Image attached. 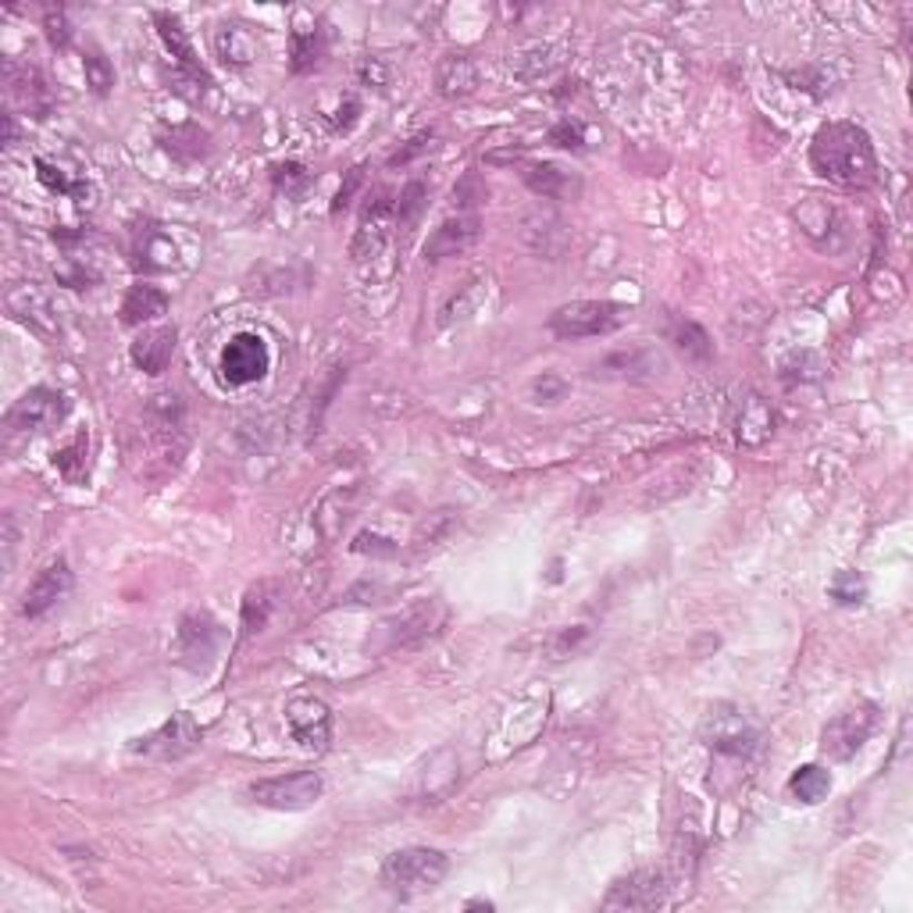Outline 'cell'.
Instances as JSON below:
<instances>
[{
	"label": "cell",
	"instance_id": "6da1fadb",
	"mask_svg": "<svg viewBox=\"0 0 913 913\" xmlns=\"http://www.w3.org/2000/svg\"><path fill=\"white\" fill-rule=\"evenodd\" d=\"M810 164L813 172L839 186H868L878 172L874 143L868 129L856 122H828L818 129L810 143Z\"/></svg>",
	"mask_w": 913,
	"mask_h": 913
},
{
	"label": "cell",
	"instance_id": "7a4b0ae2",
	"mask_svg": "<svg viewBox=\"0 0 913 913\" xmlns=\"http://www.w3.org/2000/svg\"><path fill=\"white\" fill-rule=\"evenodd\" d=\"M450 874V856L428 845H407L396 850L382 863V885L396 895H422L443 885V878Z\"/></svg>",
	"mask_w": 913,
	"mask_h": 913
},
{
	"label": "cell",
	"instance_id": "3957f363",
	"mask_svg": "<svg viewBox=\"0 0 913 913\" xmlns=\"http://www.w3.org/2000/svg\"><path fill=\"white\" fill-rule=\"evenodd\" d=\"M878 718H882L878 703H853V707H845L842 713H835V718L824 724L821 753L832 757V760H853L863 750V742L874 736Z\"/></svg>",
	"mask_w": 913,
	"mask_h": 913
},
{
	"label": "cell",
	"instance_id": "277c9868",
	"mask_svg": "<svg viewBox=\"0 0 913 913\" xmlns=\"http://www.w3.org/2000/svg\"><path fill=\"white\" fill-rule=\"evenodd\" d=\"M322 774L318 771H293L278 778H261L246 789V800L268 810H307L322 800Z\"/></svg>",
	"mask_w": 913,
	"mask_h": 913
},
{
	"label": "cell",
	"instance_id": "5b68a950",
	"mask_svg": "<svg viewBox=\"0 0 913 913\" xmlns=\"http://www.w3.org/2000/svg\"><path fill=\"white\" fill-rule=\"evenodd\" d=\"M621 325V307L607 301H575L550 314V332L557 339H589Z\"/></svg>",
	"mask_w": 913,
	"mask_h": 913
},
{
	"label": "cell",
	"instance_id": "8992f818",
	"mask_svg": "<svg viewBox=\"0 0 913 913\" xmlns=\"http://www.w3.org/2000/svg\"><path fill=\"white\" fill-rule=\"evenodd\" d=\"M703 739L713 753L724 757H750L760 742L757 724L736 707H713L703 721Z\"/></svg>",
	"mask_w": 913,
	"mask_h": 913
},
{
	"label": "cell",
	"instance_id": "52a82bcc",
	"mask_svg": "<svg viewBox=\"0 0 913 913\" xmlns=\"http://www.w3.org/2000/svg\"><path fill=\"white\" fill-rule=\"evenodd\" d=\"M286 728L307 753H322L332 742V710L318 696H293L286 703Z\"/></svg>",
	"mask_w": 913,
	"mask_h": 913
},
{
	"label": "cell",
	"instance_id": "ba28073f",
	"mask_svg": "<svg viewBox=\"0 0 913 913\" xmlns=\"http://www.w3.org/2000/svg\"><path fill=\"white\" fill-rule=\"evenodd\" d=\"M64 414H69V396L58 393V389H47V386H37L22 393L19 400L8 407V428L11 432H47L64 422Z\"/></svg>",
	"mask_w": 913,
	"mask_h": 913
},
{
	"label": "cell",
	"instance_id": "9c48e42d",
	"mask_svg": "<svg viewBox=\"0 0 913 913\" xmlns=\"http://www.w3.org/2000/svg\"><path fill=\"white\" fill-rule=\"evenodd\" d=\"M268 343H264L257 332H240L232 336L222 351V378L229 386H251V382L268 375Z\"/></svg>",
	"mask_w": 913,
	"mask_h": 913
},
{
	"label": "cell",
	"instance_id": "30bf717a",
	"mask_svg": "<svg viewBox=\"0 0 913 913\" xmlns=\"http://www.w3.org/2000/svg\"><path fill=\"white\" fill-rule=\"evenodd\" d=\"M201 739H204V732L196 728L190 713H175V718L164 721L158 732L132 742V750L143 757H158V760H179V757L193 753L196 745H201Z\"/></svg>",
	"mask_w": 913,
	"mask_h": 913
},
{
	"label": "cell",
	"instance_id": "8fae6325",
	"mask_svg": "<svg viewBox=\"0 0 913 913\" xmlns=\"http://www.w3.org/2000/svg\"><path fill=\"white\" fill-rule=\"evenodd\" d=\"M668 900V885H663L660 871H636L628 878H618L610 885L603 906L607 910H653Z\"/></svg>",
	"mask_w": 913,
	"mask_h": 913
},
{
	"label": "cell",
	"instance_id": "7c38bea8",
	"mask_svg": "<svg viewBox=\"0 0 913 913\" xmlns=\"http://www.w3.org/2000/svg\"><path fill=\"white\" fill-rule=\"evenodd\" d=\"M393 219H396V204L389 201L386 190L375 193V201H368L361 214V229H357V240H354V257L357 261H368V257H378L382 246L389 240V229H393Z\"/></svg>",
	"mask_w": 913,
	"mask_h": 913
},
{
	"label": "cell",
	"instance_id": "4fadbf2b",
	"mask_svg": "<svg viewBox=\"0 0 913 913\" xmlns=\"http://www.w3.org/2000/svg\"><path fill=\"white\" fill-rule=\"evenodd\" d=\"M222 646V625L211 613H186L179 625V650L186 657L190 668H207L211 657Z\"/></svg>",
	"mask_w": 913,
	"mask_h": 913
},
{
	"label": "cell",
	"instance_id": "5bb4252c",
	"mask_svg": "<svg viewBox=\"0 0 913 913\" xmlns=\"http://www.w3.org/2000/svg\"><path fill=\"white\" fill-rule=\"evenodd\" d=\"M72 568H69V560L58 557L54 564H47V568L32 578V586L26 589V603H22V613L26 618H40V613H47L51 607H58L64 596L72 592Z\"/></svg>",
	"mask_w": 913,
	"mask_h": 913
},
{
	"label": "cell",
	"instance_id": "9a60e30c",
	"mask_svg": "<svg viewBox=\"0 0 913 913\" xmlns=\"http://www.w3.org/2000/svg\"><path fill=\"white\" fill-rule=\"evenodd\" d=\"M8 311L19 322L37 328L40 336H54V332H58V314H54L51 301H47V296L37 286H14L8 293Z\"/></svg>",
	"mask_w": 913,
	"mask_h": 913
},
{
	"label": "cell",
	"instance_id": "2e32d148",
	"mask_svg": "<svg viewBox=\"0 0 913 913\" xmlns=\"http://www.w3.org/2000/svg\"><path fill=\"white\" fill-rule=\"evenodd\" d=\"M129 357L140 372L161 375L175 357V328H146L143 336L129 346Z\"/></svg>",
	"mask_w": 913,
	"mask_h": 913
},
{
	"label": "cell",
	"instance_id": "e0dca14e",
	"mask_svg": "<svg viewBox=\"0 0 913 913\" xmlns=\"http://www.w3.org/2000/svg\"><path fill=\"white\" fill-rule=\"evenodd\" d=\"M478 236V222L475 219H457V222H443L425 243V261H443L454 257L460 251H468Z\"/></svg>",
	"mask_w": 913,
	"mask_h": 913
},
{
	"label": "cell",
	"instance_id": "ac0fdd59",
	"mask_svg": "<svg viewBox=\"0 0 913 913\" xmlns=\"http://www.w3.org/2000/svg\"><path fill=\"white\" fill-rule=\"evenodd\" d=\"M214 51H219V58L229 64V69H246V64L257 58V40L246 26L225 22V26H219V32H214Z\"/></svg>",
	"mask_w": 913,
	"mask_h": 913
},
{
	"label": "cell",
	"instance_id": "d6986e66",
	"mask_svg": "<svg viewBox=\"0 0 913 913\" xmlns=\"http://www.w3.org/2000/svg\"><path fill=\"white\" fill-rule=\"evenodd\" d=\"M164 311H169V296H164V290L151 286V282H136V286H129L125 301H122V322L146 325V322L161 318Z\"/></svg>",
	"mask_w": 913,
	"mask_h": 913
},
{
	"label": "cell",
	"instance_id": "ffe728a7",
	"mask_svg": "<svg viewBox=\"0 0 913 913\" xmlns=\"http://www.w3.org/2000/svg\"><path fill=\"white\" fill-rule=\"evenodd\" d=\"M432 613H436V603H422V607H414V610H407L404 618H396V621H389V625H382V632H386L389 639H386V650H396V646H407V642H414V639H425L432 628H436L439 621L432 618Z\"/></svg>",
	"mask_w": 913,
	"mask_h": 913
},
{
	"label": "cell",
	"instance_id": "44dd1931",
	"mask_svg": "<svg viewBox=\"0 0 913 913\" xmlns=\"http://www.w3.org/2000/svg\"><path fill=\"white\" fill-rule=\"evenodd\" d=\"M521 179L528 182V190L539 193V196H546V201H564V196H571V193L578 190V182H575L568 172H564V169H557V164H550V161H542V164H525Z\"/></svg>",
	"mask_w": 913,
	"mask_h": 913
},
{
	"label": "cell",
	"instance_id": "7402d4cb",
	"mask_svg": "<svg viewBox=\"0 0 913 913\" xmlns=\"http://www.w3.org/2000/svg\"><path fill=\"white\" fill-rule=\"evenodd\" d=\"M154 22H158V29H161V40L169 43L172 58L179 61V69L193 72L196 79H207L204 69H201V61H196V51H193V43H190V37H186V29H182V22L175 19V14L158 11V14H154Z\"/></svg>",
	"mask_w": 913,
	"mask_h": 913
},
{
	"label": "cell",
	"instance_id": "603a6c76",
	"mask_svg": "<svg viewBox=\"0 0 913 913\" xmlns=\"http://www.w3.org/2000/svg\"><path fill=\"white\" fill-rule=\"evenodd\" d=\"M774 432V414L771 407L760 400V396H750V400H742L739 407V418H736V436L739 443L745 446H757L763 443Z\"/></svg>",
	"mask_w": 913,
	"mask_h": 913
},
{
	"label": "cell",
	"instance_id": "cb8c5ba5",
	"mask_svg": "<svg viewBox=\"0 0 913 913\" xmlns=\"http://www.w3.org/2000/svg\"><path fill=\"white\" fill-rule=\"evenodd\" d=\"M478 87V69L468 54H450L439 64V93L443 97H468Z\"/></svg>",
	"mask_w": 913,
	"mask_h": 913
},
{
	"label": "cell",
	"instance_id": "d4e9b609",
	"mask_svg": "<svg viewBox=\"0 0 913 913\" xmlns=\"http://www.w3.org/2000/svg\"><path fill=\"white\" fill-rule=\"evenodd\" d=\"M828 792H832V774H828L821 763H803V768H795L789 778V795L807 807L828 800Z\"/></svg>",
	"mask_w": 913,
	"mask_h": 913
},
{
	"label": "cell",
	"instance_id": "484cf974",
	"mask_svg": "<svg viewBox=\"0 0 913 913\" xmlns=\"http://www.w3.org/2000/svg\"><path fill=\"white\" fill-rule=\"evenodd\" d=\"M278 603V586L275 582H257L243 600V639H254L264 625H268V613Z\"/></svg>",
	"mask_w": 913,
	"mask_h": 913
},
{
	"label": "cell",
	"instance_id": "4316f807",
	"mask_svg": "<svg viewBox=\"0 0 913 913\" xmlns=\"http://www.w3.org/2000/svg\"><path fill=\"white\" fill-rule=\"evenodd\" d=\"M671 343L678 346V351H682L689 361H707L710 354H713V346H710V336L707 332L696 325V322H678L674 328H671Z\"/></svg>",
	"mask_w": 913,
	"mask_h": 913
},
{
	"label": "cell",
	"instance_id": "83f0119b",
	"mask_svg": "<svg viewBox=\"0 0 913 913\" xmlns=\"http://www.w3.org/2000/svg\"><path fill=\"white\" fill-rule=\"evenodd\" d=\"M54 468L64 475V478H72V483H79L82 475H87V436H75L72 446H64V450L54 454Z\"/></svg>",
	"mask_w": 913,
	"mask_h": 913
},
{
	"label": "cell",
	"instance_id": "f1b7e54d",
	"mask_svg": "<svg viewBox=\"0 0 913 913\" xmlns=\"http://www.w3.org/2000/svg\"><path fill=\"white\" fill-rule=\"evenodd\" d=\"M82 64H87V82H90V90H93L97 97H108L111 87H114V69H111V61L93 47V51H90L87 58H82Z\"/></svg>",
	"mask_w": 913,
	"mask_h": 913
},
{
	"label": "cell",
	"instance_id": "f546056e",
	"mask_svg": "<svg viewBox=\"0 0 913 913\" xmlns=\"http://www.w3.org/2000/svg\"><path fill=\"white\" fill-rule=\"evenodd\" d=\"M425 196H428L425 182H407L404 193H400V204H396V222H400V225H414V222H418V214L425 207Z\"/></svg>",
	"mask_w": 913,
	"mask_h": 913
},
{
	"label": "cell",
	"instance_id": "4dcf8cb0",
	"mask_svg": "<svg viewBox=\"0 0 913 913\" xmlns=\"http://www.w3.org/2000/svg\"><path fill=\"white\" fill-rule=\"evenodd\" d=\"M314 61H318V32L296 29L293 32V69L304 72V69H311Z\"/></svg>",
	"mask_w": 913,
	"mask_h": 913
},
{
	"label": "cell",
	"instance_id": "1f68e13d",
	"mask_svg": "<svg viewBox=\"0 0 913 913\" xmlns=\"http://www.w3.org/2000/svg\"><path fill=\"white\" fill-rule=\"evenodd\" d=\"M863 592H868V586H863V578L856 571H842L832 582V596L839 603H860Z\"/></svg>",
	"mask_w": 913,
	"mask_h": 913
},
{
	"label": "cell",
	"instance_id": "d6a6232c",
	"mask_svg": "<svg viewBox=\"0 0 913 913\" xmlns=\"http://www.w3.org/2000/svg\"><path fill=\"white\" fill-rule=\"evenodd\" d=\"M37 169H40V182H43L47 190H54V193H75V196H82V190H79V186H72V182L64 179L51 161H43V158H40V161H37Z\"/></svg>",
	"mask_w": 913,
	"mask_h": 913
},
{
	"label": "cell",
	"instance_id": "836d02e7",
	"mask_svg": "<svg viewBox=\"0 0 913 913\" xmlns=\"http://www.w3.org/2000/svg\"><path fill=\"white\" fill-rule=\"evenodd\" d=\"M550 140L557 146H568V151H582V129L571 125V122H560L554 132H550Z\"/></svg>",
	"mask_w": 913,
	"mask_h": 913
},
{
	"label": "cell",
	"instance_id": "e575fe53",
	"mask_svg": "<svg viewBox=\"0 0 913 913\" xmlns=\"http://www.w3.org/2000/svg\"><path fill=\"white\" fill-rule=\"evenodd\" d=\"M47 37H51V40H54L58 47H64V43H69L72 29H69V22H64V14H61V11H58V14H54V11L47 14Z\"/></svg>",
	"mask_w": 913,
	"mask_h": 913
},
{
	"label": "cell",
	"instance_id": "d590c367",
	"mask_svg": "<svg viewBox=\"0 0 913 913\" xmlns=\"http://www.w3.org/2000/svg\"><path fill=\"white\" fill-rule=\"evenodd\" d=\"M361 179H364V172H361V169H351V179H346V186L339 190V196H336V207H332V211H339V207L351 204V196H354V190L361 186Z\"/></svg>",
	"mask_w": 913,
	"mask_h": 913
}]
</instances>
